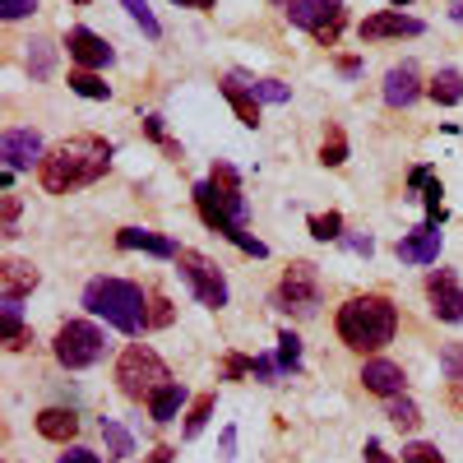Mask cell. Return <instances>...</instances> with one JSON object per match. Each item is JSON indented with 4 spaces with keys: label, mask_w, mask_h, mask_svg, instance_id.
<instances>
[{
    "label": "cell",
    "mask_w": 463,
    "mask_h": 463,
    "mask_svg": "<svg viewBox=\"0 0 463 463\" xmlns=\"http://www.w3.org/2000/svg\"><path fill=\"white\" fill-rule=\"evenodd\" d=\"M107 167H111V144L107 139H98V135H70V139H61L43 158L37 181H43L47 195H70V190H80V185H93Z\"/></svg>",
    "instance_id": "6da1fadb"
},
{
    "label": "cell",
    "mask_w": 463,
    "mask_h": 463,
    "mask_svg": "<svg viewBox=\"0 0 463 463\" xmlns=\"http://www.w3.org/2000/svg\"><path fill=\"white\" fill-rule=\"evenodd\" d=\"M334 329H338V338L353 347V353H380V347L394 343V334H399V311H394L390 297H375V292L371 297H353V301L338 306Z\"/></svg>",
    "instance_id": "7a4b0ae2"
},
{
    "label": "cell",
    "mask_w": 463,
    "mask_h": 463,
    "mask_svg": "<svg viewBox=\"0 0 463 463\" xmlns=\"http://www.w3.org/2000/svg\"><path fill=\"white\" fill-rule=\"evenodd\" d=\"M195 209H200V218L213 232H222L227 241L237 237V232H246V195H241L237 167H232V163H213L209 181L195 185Z\"/></svg>",
    "instance_id": "3957f363"
},
{
    "label": "cell",
    "mask_w": 463,
    "mask_h": 463,
    "mask_svg": "<svg viewBox=\"0 0 463 463\" xmlns=\"http://www.w3.org/2000/svg\"><path fill=\"white\" fill-rule=\"evenodd\" d=\"M84 306L98 316V320H107L111 329H121V334H144L148 329V297H144V288L139 283H130V279H93L89 288H84Z\"/></svg>",
    "instance_id": "277c9868"
},
{
    "label": "cell",
    "mask_w": 463,
    "mask_h": 463,
    "mask_svg": "<svg viewBox=\"0 0 463 463\" xmlns=\"http://www.w3.org/2000/svg\"><path fill=\"white\" fill-rule=\"evenodd\" d=\"M116 384H121L126 399H148L153 390L167 384V366H163V357L153 353V347L130 343L121 353V362H116Z\"/></svg>",
    "instance_id": "5b68a950"
},
{
    "label": "cell",
    "mask_w": 463,
    "mask_h": 463,
    "mask_svg": "<svg viewBox=\"0 0 463 463\" xmlns=\"http://www.w3.org/2000/svg\"><path fill=\"white\" fill-rule=\"evenodd\" d=\"M52 347H56V362L65 371H84V366H93L102 357L107 338H102V329L93 320H70V325H61V334H56Z\"/></svg>",
    "instance_id": "8992f818"
},
{
    "label": "cell",
    "mask_w": 463,
    "mask_h": 463,
    "mask_svg": "<svg viewBox=\"0 0 463 463\" xmlns=\"http://www.w3.org/2000/svg\"><path fill=\"white\" fill-rule=\"evenodd\" d=\"M176 264H181V279L190 283V292H195L204 306H227V279H222V269L209 260V255H200V250H181L176 255Z\"/></svg>",
    "instance_id": "52a82bcc"
},
{
    "label": "cell",
    "mask_w": 463,
    "mask_h": 463,
    "mask_svg": "<svg viewBox=\"0 0 463 463\" xmlns=\"http://www.w3.org/2000/svg\"><path fill=\"white\" fill-rule=\"evenodd\" d=\"M274 301L283 306V311H292V316H316V311H320V279H316V264L297 260L288 274H283Z\"/></svg>",
    "instance_id": "ba28073f"
},
{
    "label": "cell",
    "mask_w": 463,
    "mask_h": 463,
    "mask_svg": "<svg viewBox=\"0 0 463 463\" xmlns=\"http://www.w3.org/2000/svg\"><path fill=\"white\" fill-rule=\"evenodd\" d=\"M0 158H5L10 172H33L43 167V135L37 130H5V139H0Z\"/></svg>",
    "instance_id": "9c48e42d"
},
{
    "label": "cell",
    "mask_w": 463,
    "mask_h": 463,
    "mask_svg": "<svg viewBox=\"0 0 463 463\" xmlns=\"http://www.w3.org/2000/svg\"><path fill=\"white\" fill-rule=\"evenodd\" d=\"M427 24L403 14V10H380V14H366L362 19V43H384V37H421Z\"/></svg>",
    "instance_id": "30bf717a"
},
{
    "label": "cell",
    "mask_w": 463,
    "mask_h": 463,
    "mask_svg": "<svg viewBox=\"0 0 463 463\" xmlns=\"http://www.w3.org/2000/svg\"><path fill=\"white\" fill-rule=\"evenodd\" d=\"M427 297H431V311L445 325H463V288H458V279L449 274V269H440V274L427 279Z\"/></svg>",
    "instance_id": "8fae6325"
},
{
    "label": "cell",
    "mask_w": 463,
    "mask_h": 463,
    "mask_svg": "<svg viewBox=\"0 0 463 463\" xmlns=\"http://www.w3.org/2000/svg\"><path fill=\"white\" fill-rule=\"evenodd\" d=\"M70 61L80 65V70H107L111 65V47L102 43L98 33H89V28H70Z\"/></svg>",
    "instance_id": "7c38bea8"
},
{
    "label": "cell",
    "mask_w": 463,
    "mask_h": 463,
    "mask_svg": "<svg viewBox=\"0 0 463 463\" xmlns=\"http://www.w3.org/2000/svg\"><path fill=\"white\" fill-rule=\"evenodd\" d=\"M362 384H366L371 394H380V399H399V394H403V384H408V375H403L399 362L375 357V362L362 366Z\"/></svg>",
    "instance_id": "4fadbf2b"
},
{
    "label": "cell",
    "mask_w": 463,
    "mask_h": 463,
    "mask_svg": "<svg viewBox=\"0 0 463 463\" xmlns=\"http://www.w3.org/2000/svg\"><path fill=\"white\" fill-rule=\"evenodd\" d=\"M440 241H445L440 227L427 222V227H417L412 237H403V241L394 246V255H399L403 264H436V260H440Z\"/></svg>",
    "instance_id": "5bb4252c"
},
{
    "label": "cell",
    "mask_w": 463,
    "mask_h": 463,
    "mask_svg": "<svg viewBox=\"0 0 463 463\" xmlns=\"http://www.w3.org/2000/svg\"><path fill=\"white\" fill-rule=\"evenodd\" d=\"M116 246H121V250H148L158 260H176L181 255V246L172 237H158V232H144V227H121V232H116Z\"/></svg>",
    "instance_id": "9a60e30c"
},
{
    "label": "cell",
    "mask_w": 463,
    "mask_h": 463,
    "mask_svg": "<svg viewBox=\"0 0 463 463\" xmlns=\"http://www.w3.org/2000/svg\"><path fill=\"white\" fill-rule=\"evenodd\" d=\"M421 98V84H417V70L412 65H394L390 74H384V102H390L394 111L399 107H412Z\"/></svg>",
    "instance_id": "2e32d148"
},
{
    "label": "cell",
    "mask_w": 463,
    "mask_h": 463,
    "mask_svg": "<svg viewBox=\"0 0 463 463\" xmlns=\"http://www.w3.org/2000/svg\"><path fill=\"white\" fill-rule=\"evenodd\" d=\"M334 14H338V0H288V19H292L297 28L320 33Z\"/></svg>",
    "instance_id": "e0dca14e"
},
{
    "label": "cell",
    "mask_w": 463,
    "mask_h": 463,
    "mask_svg": "<svg viewBox=\"0 0 463 463\" xmlns=\"http://www.w3.org/2000/svg\"><path fill=\"white\" fill-rule=\"evenodd\" d=\"M37 288V269L28 260H5V269H0V297H24Z\"/></svg>",
    "instance_id": "ac0fdd59"
},
{
    "label": "cell",
    "mask_w": 463,
    "mask_h": 463,
    "mask_svg": "<svg viewBox=\"0 0 463 463\" xmlns=\"http://www.w3.org/2000/svg\"><path fill=\"white\" fill-rule=\"evenodd\" d=\"M37 431H43L47 440H74V431H80V417L65 412V408H43L37 412Z\"/></svg>",
    "instance_id": "d6986e66"
},
{
    "label": "cell",
    "mask_w": 463,
    "mask_h": 463,
    "mask_svg": "<svg viewBox=\"0 0 463 463\" xmlns=\"http://www.w3.org/2000/svg\"><path fill=\"white\" fill-rule=\"evenodd\" d=\"M218 89H222V98L232 102V111L241 116V126L255 130V126H260V98H255L246 84H237V80H227V84H218Z\"/></svg>",
    "instance_id": "ffe728a7"
},
{
    "label": "cell",
    "mask_w": 463,
    "mask_h": 463,
    "mask_svg": "<svg viewBox=\"0 0 463 463\" xmlns=\"http://www.w3.org/2000/svg\"><path fill=\"white\" fill-rule=\"evenodd\" d=\"M181 403H185V384H176V380H167L163 390H153V394H148V412H153V421H172V417L181 412Z\"/></svg>",
    "instance_id": "44dd1931"
},
{
    "label": "cell",
    "mask_w": 463,
    "mask_h": 463,
    "mask_svg": "<svg viewBox=\"0 0 463 463\" xmlns=\"http://www.w3.org/2000/svg\"><path fill=\"white\" fill-rule=\"evenodd\" d=\"M436 107H458L463 102V74L458 70H436V80L427 84Z\"/></svg>",
    "instance_id": "7402d4cb"
},
{
    "label": "cell",
    "mask_w": 463,
    "mask_h": 463,
    "mask_svg": "<svg viewBox=\"0 0 463 463\" xmlns=\"http://www.w3.org/2000/svg\"><path fill=\"white\" fill-rule=\"evenodd\" d=\"M5 306H0V320H5V343L10 347H24L28 334H24V311H19V297H0Z\"/></svg>",
    "instance_id": "603a6c76"
},
{
    "label": "cell",
    "mask_w": 463,
    "mask_h": 463,
    "mask_svg": "<svg viewBox=\"0 0 463 463\" xmlns=\"http://www.w3.org/2000/svg\"><path fill=\"white\" fill-rule=\"evenodd\" d=\"M56 65V47L47 43V37H37V43H28V74L33 80H47Z\"/></svg>",
    "instance_id": "cb8c5ba5"
},
{
    "label": "cell",
    "mask_w": 463,
    "mask_h": 463,
    "mask_svg": "<svg viewBox=\"0 0 463 463\" xmlns=\"http://www.w3.org/2000/svg\"><path fill=\"white\" fill-rule=\"evenodd\" d=\"M102 440H107V454H111V458H126V454H135L130 431L121 427V421H111V417H102Z\"/></svg>",
    "instance_id": "d4e9b609"
},
{
    "label": "cell",
    "mask_w": 463,
    "mask_h": 463,
    "mask_svg": "<svg viewBox=\"0 0 463 463\" xmlns=\"http://www.w3.org/2000/svg\"><path fill=\"white\" fill-rule=\"evenodd\" d=\"M70 89L80 93V98H98V102L111 98V84H102L93 70H74V74H70Z\"/></svg>",
    "instance_id": "484cf974"
},
{
    "label": "cell",
    "mask_w": 463,
    "mask_h": 463,
    "mask_svg": "<svg viewBox=\"0 0 463 463\" xmlns=\"http://www.w3.org/2000/svg\"><path fill=\"white\" fill-rule=\"evenodd\" d=\"M213 403H218L213 394H200V399H195V408H190V417H185V440H195V436L204 431V421L213 417Z\"/></svg>",
    "instance_id": "4316f807"
},
{
    "label": "cell",
    "mask_w": 463,
    "mask_h": 463,
    "mask_svg": "<svg viewBox=\"0 0 463 463\" xmlns=\"http://www.w3.org/2000/svg\"><path fill=\"white\" fill-rule=\"evenodd\" d=\"M390 421H394L399 431H412L417 421H421V412H417V403H412V399H403V394H399V399H390Z\"/></svg>",
    "instance_id": "83f0119b"
},
{
    "label": "cell",
    "mask_w": 463,
    "mask_h": 463,
    "mask_svg": "<svg viewBox=\"0 0 463 463\" xmlns=\"http://www.w3.org/2000/svg\"><path fill=\"white\" fill-rule=\"evenodd\" d=\"M311 237L316 241H343V218L338 213H316L311 218Z\"/></svg>",
    "instance_id": "f1b7e54d"
},
{
    "label": "cell",
    "mask_w": 463,
    "mask_h": 463,
    "mask_svg": "<svg viewBox=\"0 0 463 463\" xmlns=\"http://www.w3.org/2000/svg\"><path fill=\"white\" fill-rule=\"evenodd\" d=\"M279 366H283V371H297V366H301V338H297L292 329L279 334Z\"/></svg>",
    "instance_id": "f546056e"
},
{
    "label": "cell",
    "mask_w": 463,
    "mask_h": 463,
    "mask_svg": "<svg viewBox=\"0 0 463 463\" xmlns=\"http://www.w3.org/2000/svg\"><path fill=\"white\" fill-rule=\"evenodd\" d=\"M121 5L130 10V19H135V24H139V28H144L148 37H163V24H158V19H153V10L144 5V0H121Z\"/></svg>",
    "instance_id": "4dcf8cb0"
},
{
    "label": "cell",
    "mask_w": 463,
    "mask_h": 463,
    "mask_svg": "<svg viewBox=\"0 0 463 463\" xmlns=\"http://www.w3.org/2000/svg\"><path fill=\"white\" fill-rule=\"evenodd\" d=\"M320 163H325V167L347 163V139H343V130H329V139H325V148H320Z\"/></svg>",
    "instance_id": "1f68e13d"
},
{
    "label": "cell",
    "mask_w": 463,
    "mask_h": 463,
    "mask_svg": "<svg viewBox=\"0 0 463 463\" xmlns=\"http://www.w3.org/2000/svg\"><path fill=\"white\" fill-rule=\"evenodd\" d=\"M260 102H288L292 98V89L288 84H279V80H255V84H246Z\"/></svg>",
    "instance_id": "d6a6232c"
},
{
    "label": "cell",
    "mask_w": 463,
    "mask_h": 463,
    "mask_svg": "<svg viewBox=\"0 0 463 463\" xmlns=\"http://www.w3.org/2000/svg\"><path fill=\"white\" fill-rule=\"evenodd\" d=\"M403 463H445V458H440V449H436V445L412 440V445H403Z\"/></svg>",
    "instance_id": "836d02e7"
},
{
    "label": "cell",
    "mask_w": 463,
    "mask_h": 463,
    "mask_svg": "<svg viewBox=\"0 0 463 463\" xmlns=\"http://www.w3.org/2000/svg\"><path fill=\"white\" fill-rule=\"evenodd\" d=\"M37 10V0H0V14L5 19H28Z\"/></svg>",
    "instance_id": "e575fe53"
},
{
    "label": "cell",
    "mask_w": 463,
    "mask_h": 463,
    "mask_svg": "<svg viewBox=\"0 0 463 463\" xmlns=\"http://www.w3.org/2000/svg\"><path fill=\"white\" fill-rule=\"evenodd\" d=\"M246 371H255V357H227V362H222V380H237V375H246Z\"/></svg>",
    "instance_id": "d590c367"
},
{
    "label": "cell",
    "mask_w": 463,
    "mask_h": 463,
    "mask_svg": "<svg viewBox=\"0 0 463 463\" xmlns=\"http://www.w3.org/2000/svg\"><path fill=\"white\" fill-rule=\"evenodd\" d=\"M279 371H283V366H279L274 357H255V371H250V375H260L264 384H279V380H274Z\"/></svg>",
    "instance_id": "8d00e7d4"
},
{
    "label": "cell",
    "mask_w": 463,
    "mask_h": 463,
    "mask_svg": "<svg viewBox=\"0 0 463 463\" xmlns=\"http://www.w3.org/2000/svg\"><path fill=\"white\" fill-rule=\"evenodd\" d=\"M148 325H172V301H167V297H153V311H148Z\"/></svg>",
    "instance_id": "74e56055"
},
{
    "label": "cell",
    "mask_w": 463,
    "mask_h": 463,
    "mask_svg": "<svg viewBox=\"0 0 463 463\" xmlns=\"http://www.w3.org/2000/svg\"><path fill=\"white\" fill-rule=\"evenodd\" d=\"M61 463H102L93 449H84V445H70L65 454H61Z\"/></svg>",
    "instance_id": "f35d334b"
},
{
    "label": "cell",
    "mask_w": 463,
    "mask_h": 463,
    "mask_svg": "<svg viewBox=\"0 0 463 463\" xmlns=\"http://www.w3.org/2000/svg\"><path fill=\"white\" fill-rule=\"evenodd\" d=\"M343 246H347V250H357V255H371V250H375L371 237H343Z\"/></svg>",
    "instance_id": "ab89813d"
},
{
    "label": "cell",
    "mask_w": 463,
    "mask_h": 463,
    "mask_svg": "<svg viewBox=\"0 0 463 463\" xmlns=\"http://www.w3.org/2000/svg\"><path fill=\"white\" fill-rule=\"evenodd\" d=\"M14 218H19V200L5 195V237H14Z\"/></svg>",
    "instance_id": "60d3db41"
},
{
    "label": "cell",
    "mask_w": 463,
    "mask_h": 463,
    "mask_svg": "<svg viewBox=\"0 0 463 463\" xmlns=\"http://www.w3.org/2000/svg\"><path fill=\"white\" fill-rule=\"evenodd\" d=\"M362 454H366V463H394L390 454L380 449V440H366V449H362Z\"/></svg>",
    "instance_id": "b9f144b4"
},
{
    "label": "cell",
    "mask_w": 463,
    "mask_h": 463,
    "mask_svg": "<svg viewBox=\"0 0 463 463\" xmlns=\"http://www.w3.org/2000/svg\"><path fill=\"white\" fill-rule=\"evenodd\" d=\"M222 458H237V427L222 431Z\"/></svg>",
    "instance_id": "7bdbcfd3"
},
{
    "label": "cell",
    "mask_w": 463,
    "mask_h": 463,
    "mask_svg": "<svg viewBox=\"0 0 463 463\" xmlns=\"http://www.w3.org/2000/svg\"><path fill=\"white\" fill-rule=\"evenodd\" d=\"M449 403H454V408H463V375H454V380H449Z\"/></svg>",
    "instance_id": "ee69618b"
},
{
    "label": "cell",
    "mask_w": 463,
    "mask_h": 463,
    "mask_svg": "<svg viewBox=\"0 0 463 463\" xmlns=\"http://www.w3.org/2000/svg\"><path fill=\"white\" fill-rule=\"evenodd\" d=\"M148 463H172V449H167V445H158V449L148 454Z\"/></svg>",
    "instance_id": "f6af8a7d"
},
{
    "label": "cell",
    "mask_w": 463,
    "mask_h": 463,
    "mask_svg": "<svg viewBox=\"0 0 463 463\" xmlns=\"http://www.w3.org/2000/svg\"><path fill=\"white\" fill-rule=\"evenodd\" d=\"M176 5H190V10H213L218 0H176Z\"/></svg>",
    "instance_id": "bcb514c9"
},
{
    "label": "cell",
    "mask_w": 463,
    "mask_h": 463,
    "mask_svg": "<svg viewBox=\"0 0 463 463\" xmlns=\"http://www.w3.org/2000/svg\"><path fill=\"white\" fill-rule=\"evenodd\" d=\"M390 5H394V10H408V5H412V0H390Z\"/></svg>",
    "instance_id": "7dc6e473"
},
{
    "label": "cell",
    "mask_w": 463,
    "mask_h": 463,
    "mask_svg": "<svg viewBox=\"0 0 463 463\" xmlns=\"http://www.w3.org/2000/svg\"><path fill=\"white\" fill-rule=\"evenodd\" d=\"M454 19H458V24H463V0H458V5H454Z\"/></svg>",
    "instance_id": "c3c4849f"
},
{
    "label": "cell",
    "mask_w": 463,
    "mask_h": 463,
    "mask_svg": "<svg viewBox=\"0 0 463 463\" xmlns=\"http://www.w3.org/2000/svg\"><path fill=\"white\" fill-rule=\"evenodd\" d=\"M74 5H93V0H74Z\"/></svg>",
    "instance_id": "681fc988"
},
{
    "label": "cell",
    "mask_w": 463,
    "mask_h": 463,
    "mask_svg": "<svg viewBox=\"0 0 463 463\" xmlns=\"http://www.w3.org/2000/svg\"><path fill=\"white\" fill-rule=\"evenodd\" d=\"M274 5H288V0H274Z\"/></svg>",
    "instance_id": "f907efd6"
}]
</instances>
